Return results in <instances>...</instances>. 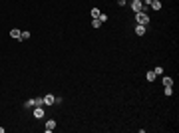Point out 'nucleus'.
<instances>
[{
    "label": "nucleus",
    "instance_id": "obj_1",
    "mask_svg": "<svg viewBox=\"0 0 179 133\" xmlns=\"http://www.w3.org/2000/svg\"><path fill=\"white\" fill-rule=\"evenodd\" d=\"M135 22L147 26V24H149V14H145V12H135Z\"/></svg>",
    "mask_w": 179,
    "mask_h": 133
},
{
    "label": "nucleus",
    "instance_id": "obj_2",
    "mask_svg": "<svg viewBox=\"0 0 179 133\" xmlns=\"http://www.w3.org/2000/svg\"><path fill=\"white\" fill-rule=\"evenodd\" d=\"M32 113H34L36 119H42L44 117V107L42 105H36V107H32Z\"/></svg>",
    "mask_w": 179,
    "mask_h": 133
},
{
    "label": "nucleus",
    "instance_id": "obj_3",
    "mask_svg": "<svg viewBox=\"0 0 179 133\" xmlns=\"http://www.w3.org/2000/svg\"><path fill=\"white\" fill-rule=\"evenodd\" d=\"M42 101H44V105H54L56 97H54L52 93H48V95H44V97H42Z\"/></svg>",
    "mask_w": 179,
    "mask_h": 133
},
{
    "label": "nucleus",
    "instance_id": "obj_4",
    "mask_svg": "<svg viewBox=\"0 0 179 133\" xmlns=\"http://www.w3.org/2000/svg\"><path fill=\"white\" fill-rule=\"evenodd\" d=\"M141 8H143V2H139V0H134V2H132V10H134V14L135 12H141Z\"/></svg>",
    "mask_w": 179,
    "mask_h": 133
},
{
    "label": "nucleus",
    "instance_id": "obj_5",
    "mask_svg": "<svg viewBox=\"0 0 179 133\" xmlns=\"http://www.w3.org/2000/svg\"><path fill=\"white\" fill-rule=\"evenodd\" d=\"M54 129H56V119H48L46 121V133L54 131Z\"/></svg>",
    "mask_w": 179,
    "mask_h": 133
},
{
    "label": "nucleus",
    "instance_id": "obj_6",
    "mask_svg": "<svg viewBox=\"0 0 179 133\" xmlns=\"http://www.w3.org/2000/svg\"><path fill=\"white\" fill-rule=\"evenodd\" d=\"M161 82H163L165 88H167V86H173V78H169V76H161Z\"/></svg>",
    "mask_w": 179,
    "mask_h": 133
},
{
    "label": "nucleus",
    "instance_id": "obj_7",
    "mask_svg": "<svg viewBox=\"0 0 179 133\" xmlns=\"http://www.w3.org/2000/svg\"><path fill=\"white\" fill-rule=\"evenodd\" d=\"M161 6H163L161 0H153V2L149 4V8H153V10H161Z\"/></svg>",
    "mask_w": 179,
    "mask_h": 133
},
{
    "label": "nucleus",
    "instance_id": "obj_8",
    "mask_svg": "<svg viewBox=\"0 0 179 133\" xmlns=\"http://www.w3.org/2000/svg\"><path fill=\"white\" fill-rule=\"evenodd\" d=\"M135 34H137V36H143V34H145V26H143V24H137V26H135Z\"/></svg>",
    "mask_w": 179,
    "mask_h": 133
},
{
    "label": "nucleus",
    "instance_id": "obj_9",
    "mask_svg": "<svg viewBox=\"0 0 179 133\" xmlns=\"http://www.w3.org/2000/svg\"><path fill=\"white\" fill-rule=\"evenodd\" d=\"M145 80H147V82H155V80H157L155 72H153V70H151V72H147V74H145Z\"/></svg>",
    "mask_w": 179,
    "mask_h": 133
},
{
    "label": "nucleus",
    "instance_id": "obj_10",
    "mask_svg": "<svg viewBox=\"0 0 179 133\" xmlns=\"http://www.w3.org/2000/svg\"><path fill=\"white\" fill-rule=\"evenodd\" d=\"M102 24H104V22H102L100 18H92V26H94L96 30H98V28H102Z\"/></svg>",
    "mask_w": 179,
    "mask_h": 133
},
{
    "label": "nucleus",
    "instance_id": "obj_11",
    "mask_svg": "<svg viewBox=\"0 0 179 133\" xmlns=\"http://www.w3.org/2000/svg\"><path fill=\"white\" fill-rule=\"evenodd\" d=\"M20 34H22V30H16V28H14V30H10V36H12L14 40H20Z\"/></svg>",
    "mask_w": 179,
    "mask_h": 133
},
{
    "label": "nucleus",
    "instance_id": "obj_12",
    "mask_svg": "<svg viewBox=\"0 0 179 133\" xmlns=\"http://www.w3.org/2000/svg\"><path fill=\"white\" fill-rule=\"evenodd\" d=\"M90 14H92V18H98L102 12H100V8H92V12H90Z\"/></svg>",
    "mask_w": 179,
    "mask_h": 133
},
{
    "label": "nucleus",
    "instance_id": "obj_13",
    "mask_svg": "<svg viewBox=\"0 0 179 133\" xmlns=\"http://www.w3.org/2000/svg\"><path fill=\"white\" fill-rule=\"evenodd\" d=\"M30 38V32H26V30H22V34H20V40L24 42V40H28Z\"/></svg>",
    "mask_w": 179,
    "mask_h": 133
},
{
    "label": "nucleus",
    "instance_id": "obj_14",
    "mask_svg": "<svg viewBox=\"0 0 179 133\" xmlns=\"http://www.w3.org/2000/svg\"><path fill=\"white\" fill-rule=\"evenodd\" d=\"M153 72H155V76H163V68H161V66H157Z\"/></svg>",
    "mask_w": 179,
    "mask_h": 133
},
{
    "label": "nucleus",
    "instance_id": "obj_15",
    "mask_svg": "<svg viewBox=\"0 0 179 133\" xmlns=\"http://www.w3.org/2000/svg\"><path fill=\"white\" fill-rule=\"evenodd\" d=\"M98 18H100V20H102V22H106V20H108V14H104V12H102V14H100V16H98Z\"/></svg>",
    "mask_w": 179,
    "mask_h": 133
},
{
    "label": "nucleus",
    "instance_id": "obj_16",
    "mask_svg": "<svg viewBox=\"0 0 179 133\" xmlns=\"http://www.w3.org/2000/svg\"><path fill=\"white\" fill-rule=\"evenodd\" d=\"M0 133H4V127H0Z\"/></svg>",
    "mask_w": 179,
    "mask_h": 133
},
{
    "label": "nucleus",
    "instance_id": "obj_17",
    "mask_svg": "<svg viewBox=\"0 0 179 133\" xmlns=\"http://www.w3.org/2000/svg\"><path fill=\"white\" fill-rule=\"evenodd\" d=\"M139 2H141V0H139Z\"/></svg>",
    "mask_w": 179,
    "mask_h": 133
},
{
    "label": "nucleus",
    "instance_id": "obj_18",
    "mask_svg": "<svg viewBox=\"0 0 179 133\" xmlns=\"http://www.w3.org/2000/svg\"><path fill=\"white\" fill-rule=\"evenodd\" d=\"M151 2H153V0H151Z\"/></svg>",
    "mask_w": 179,
    "mask_h": 133
}]
</instances>
